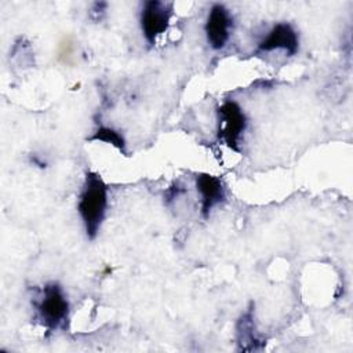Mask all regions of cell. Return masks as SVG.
<instances>
[{
    "label": "cell",
    "instance_id": "6da1fadb",
    "mask_svg": "<svg viewBox=\"0 0 353 353\" xmlns=\"http://www.w3.org/2000/svg\"><path fill=\"white\" fill-rule=\"evenodd\" d=\"M108 208V186L99 174L87 171L79 197L77 211L83 221L85 234L94 240L102 226Z\"/></svg>",
    "mask_w": 353,
    "mask_h": 353
},
{
    "label": "cell",
    "instance_id": "7a4b0ae2",
    "mask_svg": "<svg viewBox=\"0 0 353 353\" xmlns=\"http://www.w3.org/2000/svg\"><path fill=\"white\" fill-rule=\"evenodd\" d=\"M40 324L48 331L63 325L69 317V302L63 288L51 281L43 287L40 299L34 303Z\"/></svg>",
    "mask_w": 353,
    "mask_h": 353
},
{
    "label": "cell",
    "instance_id": "3957f363",
    "mask_svg": "<svg viewBox=\"0 0 353 353\" xmlns=\"http://www.w3.org/2000/svg\"><path fill=\"white\" fill-rule=\"evenodd\" d=\"M219 125L218 139L226 143L228 148L240 153V139L247 128V117L240 105L234 101H225L218 108Z\"/></svg>",
    "mask_w": 353,
    "mask_h": 353
},
{
    "label": "cell",
    "instance_id": "277c9868",
    "mask_svg": "<svg viewBox=\"0 0 353 353\" xmlns=\"http://www.w3.org/2000/svg\"><path fill=\"white\" fill-rule=\"evenodd\" d=\"M172 17V4L163 3L157 0H150L143 4L141 11V29L148 44L153 46L156 39L163 34L168 26Z\"/></svg>",
    "mask_w": 353,
    "mask_h": 353
},
{
    "label": "cell",
    "instance_id": "5b68a950",
    "mask_svg": "<svg viewBox=\"0 0 353 353\" xmlns=\"http://www.w3.org/2000/svg\"><path fill=\"white\" fill-rule=\"evenodd\" d=\"M233 18L222 4H214L204 26L207 41L212 50H222L230 37Z\"/></svg>",
    "mask_w": 353,
    "mask_h": 353
},
{
    "label": "cell",
    "instance_id": "8992f818",
    "mask_svg": "<svg viewBox=\"0 0 353 353\" xmlns=\"http://www.w3.org/2000/svg\"><path fill=\"white\" fill-rule=\"evenodd\" d=\"M273 50H284L290 57L298 52L299 37L296 30L290 23H276L256 47V52H269Z\"/></svg>",
    "mask_w": 353,
    "mask_h": 353
},
{
    "label": "cell",
    "instance_id": "52a82bcc",
    "mask_svg": "<svg viewBox=\"0 0 353 353\" xmlns=\"http://www.w3.org/2000/svg\"><path fill=\"white\" fill-rule=\"evenodd\" d=\"M196 189L201 199V216L207 219L212 208L225 200V186L221 178L207 172H200L196 175Z\"/></svg>",
    "mask_w": 353,
    "mask_h": 353
},
{
    "label": "cell",
    "instance_id": "ba28073f",
    "mask_svg": "<svg viewBox=\"0 0 353 353\" xmlns=\"http://www.w3.org/2000/svg\"><path fill=\"white\" fill-rule=\"evenodd\" d=\"M237 343L241 350H255L263 346V342L259 341L255 335L252 310L245 312L237 321Z\"/></svg>",
    "mask_w": 353,
    "mask_h": 353
},
{
    "label": "cell",
    "instance_id": "9c48e42d",
    "mask_svg": "<svg viewBox=\"0 0 353 353\" xmlns=\"http://www.w3.org/2000/svg\"><path fill=\"white\" fill-rule=\"evenodd\" d=\"M90 141H102L106 143H110L112 146H114L116 149H119L123 154H127V149H125V141L123 138V135L120 132H117L116 130L110 128V127H103L101 125L92 137L88 138Z\"/></svg>",
    "mask_w": 353,
    "mask_h": 353
},
{
    "label": "cell",
    "instance_id": "30bf717a",
    "mask_svg": "<svg viewBox=\"0 0 353 353\" xmlns=\"http://www.w3.org/2000/svg\"><path fill=\"white\" fill-rule=\"evenodd\" d=\"M182 192H183V189H182L178 183H174V185L165 192V194H164V201L168 204V203L172 201L175 197H178Z\"/></svg>",
    "mask_w": 353,
    "mask_h": 353
}]
</instances>
